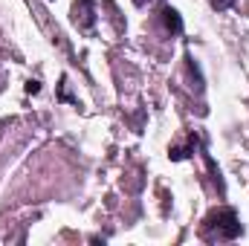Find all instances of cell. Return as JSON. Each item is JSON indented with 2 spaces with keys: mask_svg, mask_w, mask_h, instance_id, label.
Segmentation results:
<instances>
[{
  "mask_svg": "<svg viewBox=\"0 0 249 246\" xmlns=\"http://www.w3.org/2000/svg\"><path fill=\"white\" fill-rule=\"evenodd\" d=\"M136 3H142V0H136Z\"/></svg>",
  "mask_w": 249,
  "mask_h": 246,
  "instance_id": "obj_5",
  "label": "cell"
},
{
  "mask_svg": "<svg viewBox=\"0 0 249 246\" xmlns=\"http://www.w3.org/2000/svg\"><path fill=\"white\" fill-rule=\"evenodd\" d=\"M206 235H214L217 241H235L241 235V220L235 211L229 209H220V211H212L206 217Z\"/></svg>",
  "mask_w": 249,
  "mask_h": 246,
  "instance_id": "obj_1",
  "label": "cell"
},
{
  "mask_svg": "<svg viewBox=\"0 0 249 246\" xmlns=\"http://www.w3.org/2000/svg\"><path fill=\"white\" fill-rule=\"evenodd\" d=\"M212 6H214V9H229L232 0H212Z\"/></svg>",
  "mask_w": 249,
  "mask_h": 246,
  "instance_id": "obj_4",
  "label": "cell"
},
{
  "mask_svg": "<svg viewBox=\"0 0 249 246\" xmlns=\"http://www.w3.org/2000/svg\"><path fill=\"white\" fill-rule=\"evenodd\" d=\"M75 23H78L81 29H90V26H93V9H90V0L75 3Z\"/></svg>",
  "mask_w": 249,
  "mask_h": 246,
  "instance_id": "obj_2",
  "label": "cell"
},
{
  "mask_svg": "<svg viewBox=\"0 0 249 246\" xmlns=\"http://www.w3.org/2000/svg\"><path fill=\"white\" fill-rule=\"evenodd\" d=\"M162 20H165V29L168 32H183V20H180V15H177V9H171V6H165L162 9Z\"/></svg>",
  "mask_w": 249,
  "mask_h": 246,
  "instance_id": "obj_3",
  "label": "cell"
}]
</instances>
